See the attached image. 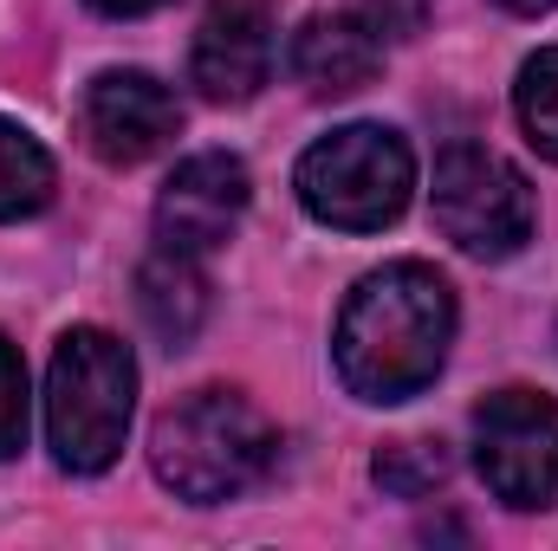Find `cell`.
<instances>
[{
  "label": "cell",
  "mask_w": 558,
  "mask_h": 551,
  "mask_svg": "<svg viewBox=\"0 0 558 551\" xmlns=\"http://www.w3.org/2000/svg\"><path fill=\"white\" fill-rule=\"evenodd\" d=\"M428 201H435V228H441L461 254H474V260H513V254L533 241V228H539L533 182H526L507 156H494V149H481V143L441 149Z\"/></svg>",
  "instance_id": "obj_5"
},
{
  "label": "cell",
  "mask_w": 558,
  "mask_h": 551,
  "mask_svg": "<svg viewBox=\"0 0 558 551\" xmlns=\"http://www.w3.org/2000/svg\"><path fill=\"white\" fill-rule=\"evenodd\" d=\"M292 188L312 221L344 228V234H377V228L403 221V208L416 195V156L384 124H344L299 156Z\"/></svg>",
  "instance_id": "obj_4"
},
{
  "label": "cell",
  "mask_w": 558,
  "mask_h": 551,
  "mask_svg": "<svg viewBox=\"0 0 558 551\" xmlns=\"http://www.w3.org/2000/svg\"><path fill=\"white\" fill-rule=\"evenodd\" d=\"M85 7H98V13H111V20H137V13H156V7H169V0H85Z\"/></svg>",
  "instance_id": "obj_17"
},
{
  "label": "cell",
  "mask_w": 558,
  "mask_h": 551,
  "mask_svg": "<svg viewBox=\"0 0 558 551\" xmlns=\"http://www.w3.org/2000/svg\"><path fill=\"white\" fill-rule=\"evenodd\" d=\"M351 13L371 33H384V39H410V33H422V20H428V0H351Z\"/></svg>",
  "instance_id": "obj_16"
},
{
  "label": "cell",
  "mask_w": 558,
  "mask_h": 551,
  "mask_svg": "<svg viewBox=\"0 0 558 551\" xmlns=\"http://www.w3.org/2000/svg\"><path fill=\"white\" fill-rule=\"evenodd\" d=\"M274 72V20L260 0H215L189 46V78L208 105H247Z\"/></svg>",
  "instance_id": "obj_9"
},
{
  "label": "cell",
  "mask_w": 558,
  "mask_h": 551,
  "mask_svg": "<svg viewBox=\"0 0 558 551\" xmlns=\"http://www.w3.org/2000/svg\"><path fill=\"white\" fill-rule=\"evenodd\" d=\"M500 7H507V13H526V20H533V13H553L558 0H500Z\"/></svg>",
  "instance_id": "obj_18"
},
{
  "label": "cell",
  "mask_w": 558,
  "mask_h": 551,
  "mask_svg": "<svg viewBox=\"0 0 558 551\" xmlns=\"http://www.w3.org/2000/svg\"><path fill=\"white\" fill-rule=\"evenodd\" d=\"M371 474H377L384 493H397V500H422V493H435V487L454 474V461H448L441 441H390V448H377Z\"/></svg>",
  "instance_id": "obj_14"
},
{
  "label": "cell",
  "mask_w": 558,
  "mask_h": 551,
  "mask_svg": "<svg viewBox=\"0 0 558 551\" xmlns=\"http://www.w3.org/2000/svg\"><path fill=\"white\" fill-rule=\"evenodd\" d=\"M454 344V285L422 267V260H397L357 279V292L338 311V377L357 403H410L422 396Z\"/></svg>",
  "instance_id": "obj_1"
},
{
  "label": "cell",
  "mask_w": 558,
  "mask_h": 551,
  "mask_svg": "<svg viewBox=\"0 0 558 551\" xmlns=\"http://www.w3.org/2000/svg\"><path fill=\"white\" fill-rule=\"evenodd\" d=\"M26 448V364L0 338V461Z\"/></svg>",
  "instance_id": "obj_15"
},
{
  "label": "cell",
  "mask_w": 558,
  "mask_h": 551,
  "mask_svg": "<svg viewBox=\"0 0 558 551\" xmlns=\"http://www.w3.org/2000/svg\"><path fill=\"white\" fill-rule=\"evenodd\" d=\"M474 467L494 500L520 513L558 506V403L539 390H494L474 409Z\"/></svg>",
  "instance_id": "obj_6"
},
{
  "label": "cell",
  "mask_w": 558,
  "mask_h": 551,
  "mask_svg": "<svg viewBox=\"0 0 558 551\" xmlns=\"http://www.w3.org/2000/svg\"><path fill=\"white\" fill-rule=\"evenodd\" d=\"M78 131H85V149L98 162L131 169V162H149L182 131V105L149 72H98L78 98Z\"/></svg>",
  "instance_id": "obj_8"
},
{
  "label": "cell",
  "mask_w": 558,
  "mask_h": 551,
  "mask_svg": "<svg viewBox=\"0 0 558 551\" xmlns=\"http://www.w3.org/2000/svg\"><path fill=\"white\" fill-rule=\"evenodd\" d=\"M137 311L169 351L189 344V338L202 331V318H208V279L195 273V254L156 247L137 267Z\"/></svg>",
  "instance_id": "obj_11"
},
{
  "label": "cell",
  "mask_w": 558,
  "mask_h": 551,
  "mask_svg": "<svg viewBox=\"0 0 558 551\" xmlns=\"http://www.w3.org/2000/svg\"><path fill=\"white\" fill-rule=\"evenodd\" d=\"M137 409V357L98 325H72L46 370V441L65 474H105Z\"/></svg>",
  "instance_id": "obj_3"
},
{
  "label": "cell",
  "mask_w": 558,
  "mask_h": 551,
  "mask_svg": "<svg viewBox=\"0 0 558 551\" xmlns=\"http://www.w3.org/2000/svg\"><path fill=\"white\" fill-rule=\"evenodd\" d=\"M247 195H254L247 162L228 156V149H202V156L175 162V175L162 182V195H156V241L202 260L241 228Z\"/></svg>",
  "instance_id": "obj_7"
},
{
  "label": "cell",
  "mask_w": 558,
  "mask_h": 551,
  "mask_svg": "<svg viewBox=\"0 0 558 551\" xmlns=\"http://www.w3.org/2000/svg\"><path fill=\"white\" fill-rule=\"evenodd\" d=\"M513 111H520V124H526V143H533L539 156H553V162H558V46L533 52V59L520 65Z\"/></svg>",
  "instance_id": "obj_13"
},
{
  "label": "cell",
  "mask_w": 558,
  "mask_h": 551,
  "mask_svg": "<svg viewBox=\"0 0 558 551\" xmlns=\"http://www.w3.org/2000/svg\"><path fill=\"white\" fill-rule=\"evenodd\" d=\"M274 421L241 390H195L156 415L149 467L189 506H221L274 467Z\"/></svg>",
  "instance_id": "obj_2"
},
{
  "label": "cell",
  "mask_w": 558,
  "mask_h": 551,
  "mask_svg": "<svg viewBox=\"0 0 558 551\" xmlns=\"http://www.w3.org/2000/svg\"><path fill=\"white\" fill-rule=\"evenodd\" d=\"M59 188V169L52 156L39 149L33 131H20L13 118H0V221H26L52 201Z\"/></svg>",
  "instance_id": "obj_12"
},
{
  "label": "cell",
  "mask_w": 558,
  "mask_h": 551,
  "mask_svg": "<svg viewBox=\"0 0 558 551\" xmlns=\"http://www.w3.org/2000/svg\"><path fill=\"white\" fill-rule=\"evenodd\" d=\"M384 72V33H371L357 13H312L292 33V78L312 98H351Z\"/></svg>",
  "instance_id": "obj_10"
}]
</instances>
